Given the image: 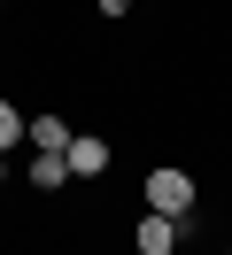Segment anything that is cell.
<instances>
[{
	"instance_id": "52a82bcc",
	"label": "cell",
	"mask_w": 232,
	"mask_h": 255,
	"mask_svg": "<svg viewBox=\"0 0 232 255\" xmlns=\"http://www.w3.org/2000/svg\"><path fill=\"white\" fill-rule=\"evenodd\" d=\"M93 8H101V16H132V0H93Z\"/></svg>"
},
{
	"instance_id": "277c9868",
	"label": "cell",
	"mask_w": 232,
	"mask_h": 255,
	"mask_svg": "<svg viewBox=\"0 0 232 255\" xmlns=\"http://www.w3.org/2000/svg\"><path fill=\"white\" fill-rule=\"evenodd\" d=\"M62 162H70V178H101V170H108V147L77 131V139H70V155H62Z\"/></svg>"
},
{
	"instance_id": "7a4b0ae2",
	"label": "cell",
	"mask_w": 232,
	"mask_h": 255,
	"mask_svg": "<svg viewBox=\"0 0 232 255\" xmlns=\"http://www.w3.org/2000/svg\"><path fill=\"white\" fill-rule=\"evenodd\" d=\"M178 232H186L178 217H155V209H147L139 232H132V248H139V255H170V248H178Z\"/></svg>"
},
{
	"instance_id": "5b68a950",
	"label": "cell",
	"mask_w": 232,
	"mask_h": 255,
	"mask_svg": "<svg viewBox=\"0 0 232 255\" xmlns=\"http://www.w3.org/2000/svg\"><path fill=\"white\" fill-rule=\"evenodd\" d=\"M31 186H39V193L70 186V162H62V155H31Z\"/></svg>"
},
{
	"instance_id": "8992f818",
	"label": "cell",
	"mask_w": 232,
	"mask_h": 255,
	"mask_svg": "<svg viewBox=\"0 0 232 255\" xmlns=\"http://www.w3.org/2000/svg\"><path fill=\"white\" fill-rule=\"evenodd\" d=\"M23 131H31V124H23V116H15V101H0V155H8V147L23 139Z\"/></svg>"
},
{
	"instance_id": "6da1fadb",
	"label": "cell",
	"mask_w": 232,
	"mask_h": 255,
	"mask_svg": "<svg viewBox=\"0 0 232 255\" xmlns=\"http://www.w3.org/2000/svg\"><path fill=\"white\" fill-rule=\"evenodd\" d=\"M147 209H155V217H194V178H186V170H147Z\"/></svg>"
},
{
	"instance_id": "3957f363",
	"label": "cell",
	"mask_w": 232,
	"mask_h": 255,
	"mask_svg": "<svg viewBox=\"0 0 232 255\" xmlns=\"http://www.w3.org/2000/svg\"><path fill=\"white\" fill-rule=\"evenodd\" d=\"M23 139L39 147V155H70V139H77V131L62 124V116H31V131H23Z\"/></svg>"
}]
</instances>
